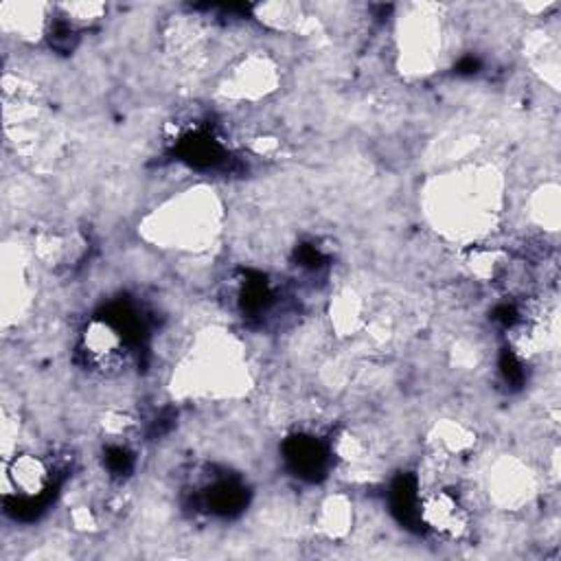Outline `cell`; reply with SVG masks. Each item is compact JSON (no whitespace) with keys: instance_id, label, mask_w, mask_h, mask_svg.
I'll list each match as a JSON object with an SVG mask.
<instances>
[{"instance_id":"cell-6","label":"cell","mask_w":561,"mask_h":561,"mask_svg":"<svg viewBox=\"0 0 561 561\" xmlns=\"http://www.w3.org/2000/svg\"><path fill=\"white\" fill-rule=\"evenodd\" d=\"M500 371H502V375H504V379H506L509 384H516V386L522 384L524 371H522L520 362H518V357L513 353H509V351L502 353V357H500Z\"/></svg>"},{"instance_id":"cell-2","label":"cell","mask_w":561,"mask_h":561,"mask_svg":"<svg viewBox=\"0 0 561 561\" xmlns=\"http://www.w3.org/2000/svg\"><path fill=\"white\" fill-rule=\"evenodd\" d=\"M183 158L197 169H213L226 160L224 147L208 134H193L180 145Z\"/></svg>"},{"instance_id":"cell-5","label":"cell","mask_w":561,"mask_h":561,"mask_svg":"<svg viewBox=\"0 0 561 561\" xmlns=\"http://www.w3.org/2000/svg\"><path fill=\"white\" fill-rule=\"evenodd\" d=\"M106 465L112 474L125 476L132 469V454L125 448H110L106 454Z\"/></svg>"},{"instance_id":"cell-4","label":"cell","mask_w":561,"mask_h":561,"mask_svg":"<svg viewBox=\"0 0 561 561\" xmlns=\"http://www.w3.org/2000/svg\"><path fill=\"white\" fill-rule=\"evenodd\" d=\"M390 506L399 522L412 524L419 518V493L417 481L412 476H402L390 489Z\"/></svg>"},{"instance_id":"cell-1","label":"cell","mask_w":561,"mask_h":561,"mask_svg":"<svg viewBox=\"0 0 561 561\" xmlns=\"http://www.w3.org/2000/svg\"><path fill=\"white\" fill-rule=\"evenodd\" d=\"M285 458L296 476L316 481L325 474L327 450L311 436H294L285 443Z\"/></svg>"},{"instance_id":"cell-7","label":"cell","mask_w":561,"mask_h":561,"mask_svg":"<svg viewBox=\"0 0 561 561\" xmlns=\"http://www.w3.org/2000/svg\"><path fill=\"white\" fill-rule=\"evenodd\" d=\"M75 42V31L69 22H55L51 31V44L59 51H71Z\"/></svg>"},{"instance_id":"cell-3","label":"cell","mask_w":561,"mask_h":561,"mask_svg":"<svg viewBox=\"0 0 561 561\" xmlns=\"http://www.w3.org/2000/svg\"><path fill=\"white\" fill-rule=\"evenodd\" d=\"M248 500V493L246 489L233 481H220L218 485H213L206 493V506L218 516H233L237 511H241Z\"/></svg>"},{"instance_id":"cell-8","label":"cell","mask_w":561,"mask_h":561,"mask_svg":"<svg viewBox=\"0 0 561 561\" xmlns=\"http://www.w3.org/2000/svg\"><path fill=\"white\" fill-rule=\"evenodd\" d=\"M299 261H301V266L305 268H320V263H322V255L313 248V246H303V248L299 250Z\"/></svg>"},{"instance_id":"cell-9","label":"cell","mask_w":561,"mask_h":561,"mask_svg":"<svg viewBox=\"0 0 561 561\" xmlns=\"http://www.w3.org/2000/svg\"><path fill=\"white\" fill-rule=\"evenodd\" d=\"M476 69H478V59H474V57H465L458 64V73H465V75L476 73Z\"/></svg>"}]
</instances>
